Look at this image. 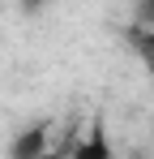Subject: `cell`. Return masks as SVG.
Listing matches in <instances>:
<instances>
[{"instance_id": "cell-1", "label": "cell", "mask_w": 154, "mask_h": 159, "mask_svg": "<svg viewBox=\"0 0 154 159\" xmlns=\"http://www.w3.org/2000/svg\"><path fill=\"white\" fill-rule=\"evenodd\" d=\"M43 151H51L47 125H30V129H22L13 142H9V159H39Z\"/></svg>"}, {"instance_id": "cell-2", "label": "cell", "mask_w": 154, "mask_h": 159, "mask_svg": "<svg viewBox=\"0 0 154 159\" xmlns=\"http://www.w3.org/2000/svg\"><path fill=\"white\" fill-rule=\"evenodd\" d=\"M69 159H111V142H107V133H103L99 125H94V129H90V138L73 142Z\"/></svg>"}, {"instance_id": "cell-3", "label": "cell", "mask_w": 154, "mask_h": 159, "mask_svg": "<svg viewBox=\"0 0 154 159\" xmlns=\"http://www.w3.org/2000/svg\"><path fill=\"white\" fill-rule=\"evenodd\" d=\"M133 43L146 48V60H150V69H154V39H150V30H133Z\"/></svg>"}, {"instance_id": "cell-4", "label": "cell", "mask_w": 154, "mask_h": 159, "mask_svg": "<svg viewBox=\"0 0 154 159\" xmlns=\"http://www.w3.org/2000/svg\"><path fill=\"white\" fill-rule=\"evenodd\" d=\"M137 13H141V30H154V0H141Z\"/></svg>"}, {"instance_id": "cell-5", "label": "cell", "mask_w": 154, "mask_h": 159, "mask_svg": "<svg viewBox=\"0 0 154 159\" xmlns=\"http://www.w3.org/2000/svg\"><path fill=\"white\" fill-rule=\"evenodd\" d=\"M39 159H69V151H43Z\"/></svg>"}]
</instances>
